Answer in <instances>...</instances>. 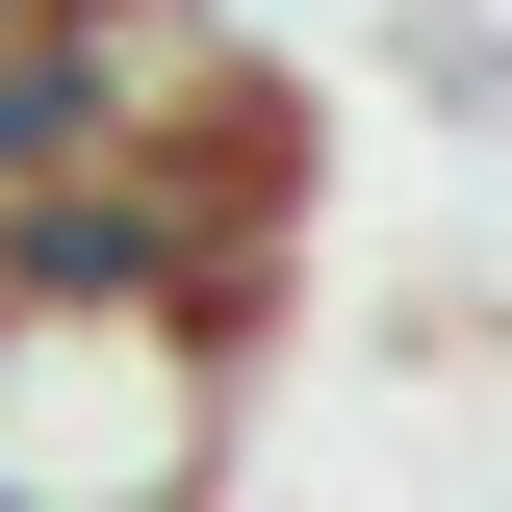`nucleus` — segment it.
<instances>
[{
	"label": "nucleus",
	"instance_id": "obj_1",
	"mask_svg": "<svg viewBox=\"0 0 512 512\" xmlns=\"http://www.w3.org/2000/svg\"><path fill=\"white\" fill-rule=\"evenodd\" d=\"M231 333L205 308H26L0 282V512H205Z\"/></svg>",
	"mask_w": 512,
	"mask_h": 512
},
{
	"label": "nucleus",
	"instance_id": "obj_2",
	"mask_svg": "<svg viewBox=\"0 0 512 512\" xmlns=\"http://www.w3.org/2000/svg\"><path fill=\"white\" fill-rule=\"evenodd\" d=\"M0 26H26V0H0Z\"/></svg>",
	"mask_w": 512,
	"mask_h": 512
}]
</instances>
